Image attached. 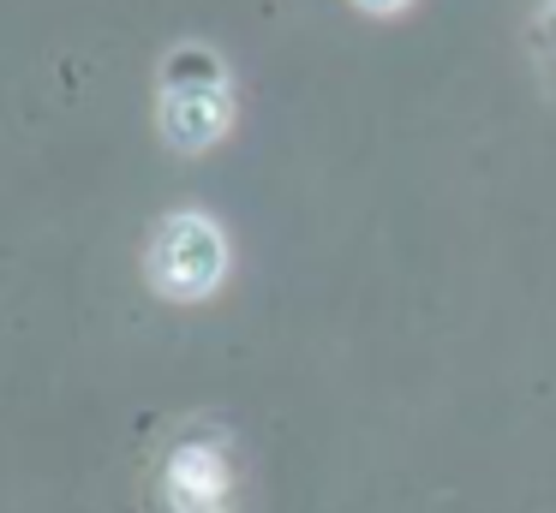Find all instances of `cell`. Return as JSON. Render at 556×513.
Masks as SVG:
<instances>
[{
  "label": "cell",
  "instance_id": "1",
  "mask_svg": "<svg viewBox=\"0 0 556 513\" xmlns=\"http://www.w3.org/2000/svg\"><path fill=\"white\" fill-rule=\"evenodd\" d=\"M222 274V239L210 221H198V215H174V221H162L156 245H150V281L162 286V293L174 298H198L210 293Z\"/></svg>",
  "mask_w": 556,
  "mask_h": 513
},
{
  "label": "cell",
  "instance_id": "3",
  "mask_svg": "<svg viewBox=\"0 0 556 513\" xmlns=\"http://www.w3.org/2000/svg\"><path fill=\"white\" fill-rule=\"evenodd\" d=\"M359 7H371V12H395L401 0H359Z\"/></svg>",
  "mask_w": 556,
  "mask_h": 513
},
{
  "label": "cell",
  "instance_id": "2",
  "mask_svg": "<svg viewBox=\"0 0 556 513\" xmlns=\"http://www.w3.org/2000/svg\"><path fill=\"white\" fill-rule=\"evenodd\" d=\"M222 114H228V102H222L216 78H210V84H168L162 126H168L174 143H210L222 131Z\"/></svg>",
  "mask_w": 556,
  "mask_h": 513
}]
</instances>
